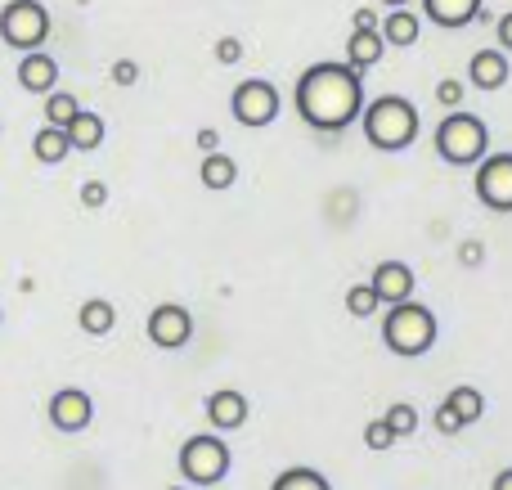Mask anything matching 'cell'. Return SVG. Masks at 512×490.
Segmentation results:
<instances>
[{"label":"cell","mask_w":512,"mask_h":490,"mask_svg":"<svg viewBox=\"0 0 512 490\" xmlns=\"http://www.w3.org/2000/svg\"><path fill=\"white\" fill-rule=\"evenodd\" d=\"M117 324V306L104 302V297H90L86 306H81V329L90 333V338H104V333H113Z\"/></svg>","instance_id":"23"},{"label":"cell","mask_w":512,"mask_h":490,"mask_svg":"<svg viewBox=\"0 0 512 490\" xmlns=\"http://www.w3.org/2000/svg\"><path fill=\"white\" fill-rule=\"evenodd\" d=\"M68 131L63 126H50L45 122L41 131H36V140H32V153H36V162H45V167H54V162H63L68 158Z\"/></svg>","instance_id":"20"},{"label":"cell","mask_w":512,"mask_h":490,"mask_svg":"<svg viewBox=\"0 0 512 490\" xmlns=\"http://www.w3.org/2000/svg\"><path fill=\"white\" fill-rule=\"evenodd\" d=\"M481 5H486V0H423V14L432 18L436 27L459 32V27H468L472 18L481 14Z\"/></svg>","instance_id":"16"},{"label":"cell","mask_w":512,"mask_h":490,"mask_svg":"<svg viewBox=\"0 0 512 490\" xmlns=\"http://www.w3.org/2000/svg\"><path fill=\"white\" fill-rule=\"evenodd\" d=\"M463 81H454V77H445V81H436V104L441 108H463Z\"/></svg>","instance_id":"28"},{"label":"cell","mask_w":512,"mask_h":490,"mask_svg":"<svg viewBox=\"0 0 512 490\" xmlns=\"http://www.w3.org/2000/svg\"><path fill=\"white\" fill-rule=\"evenodd\" d=\"M360 126H364V140L378 153H400L418 140L423 122H418V108L405 95H378V99H364Z\"/></svg>","instance_id":"2"},{"label":"cell","mask_w":512,"mask_h":490,"mask_svg":"<svg viewBox=\"0 0 512 490\" xmlns=\"http://www.w3.org/2000/svg\"><path fill=\"white\" fill-rule=\"evenodd\" d=\"M279 90H274V81H265V77H248V81H239L234 86V95H230V113H234V122L239 126H270L274 117H279Z\"/></svg>","instance_id":"7"},{"label":"cell","mask_w":512,"mask_h":490,"mask_svg":"<svg viewBox=\"0 0 512 490\" xmlns=\"http://www.w3.org/2000/svg\"><path fill=\"white\" fill-rule=\"evenodd\" d=\"M378 23H382V14H378L373 5H360V9L351 14V27H360V32H364V27H378Z\"/></svg>","instance_id":"34"},{"label":"cell","mask_w":512,"mask_h":490,"mask_svg":"<svg viewBox=\"0 0 512 490\" xmlns=\"http://www.w3.org/2000/svg\"><path fill=\"white\" fill-rule=\"evenodd\" d=\"M81 203H86L90 212H95V207H104L108 203V185H104V180H86V185H81Z\"/></svg>","instance_id":"30"},{"label":"cell","mask_w":512,"mask_h":490,"mask_svg":"<svg viewBox=\"0 0 512 490\" xmlns=\"http://www.w3.org/2000/svg\"><path fill=\"white\" fill-rule=\"evenodd\" d=\"M194 140H198V149H203V153H216V149H221V131H216V126H203Z\"/></svg>","instance_id":"36"},{"label":"cell","mask_w":512,"mask_h":490,"mask_svg":"<svg viewBox=\"0 0 512 490\" xmlns=\"http://www.w3.org/2000/svg\"><path fill=\"white\" fill-rule=\"evenodd\" d=\"M216 59H221V63H239L243 59V41H239V36H221V41H216Z\"/></svg>","instance_id":"32"},{"label":"cell","mask_w":512,"mask_h":490,"mask_svg":"<svg viewBox=\"0 0 512 490\" xmlns=\"http://www.w3.org/2000/svg\"><path fill=\"white\" fill-rule=\"evenodd\" d=\"M387 54V41H382L378 27H351V36H346V63H355V68H373V63Z\"/></svg>","instance_id":"17"},{"label":"cell","mask_w":512,"mask_h":490,"mask_svg":"<svg viewBox=\"0 0 512 490\" xmlns=\"http://www.w3.org/2000/svg\"><path fill=\"white\" fill-rule=\"evenodd\" d=\"M490 490H512V468H499L495 482H490Z\"/></svg>","instance_id":"37"},{"label":"cell","mask_w":512,"mask_h":490,"mask_svg":"<svg viewBox=\"0 0 512 490\" xmlns=\"http://www.w3.org/2000/svg\"><path fill=\"white\" fill-rule=\"evenodd\" d=\"M481 261H486V243H477V239L459 243V266H463V270H477Z\"/></svg>","instance_id":"29"},{"label":"cell","mask_w":512,"mask_h":490,"mask_svg":"<svg viewBox=\"0 0 512 490\" xmlns=\"http://www.w3.org/2000/svg\"><path fill=\"white\" fill-rule=\"evenodd\" d=\"M198 180H203L207 189H216V194H221V189H230L234 180H239V162L230 158V153H203V167H198Z\"/></svg>","instance_id":"19"},{"label":"cell","mask_w":512,"mask_h":490,"mask_svg":"<svg viewBox=\"0 0 512 490\" xmlns=\"http://www.w3.org/2000/svg\"><path fill=\"white\" fill-rule=\"evenodd\" d=\"M508 77H512V63L504 50H477L468 59V81L477 90H499L508 86Z\"/></svg>","instance_id":"13"},{"label":"cell","mask_w":512,"mask_h":490,"mask_svg":"<svg viewBox=\"0 0 512 490\" xmlns=\"http://www.w3.org/2000/svg\"><path fill=\"white\" fill-rule=\"evenodd\" d=\"M364 446H369V450H391V446H396V432H391V423L387 419H373L369 428H364Z\"/></svg>","instance_id":"27"},{"label":"cell","mask_w":512,"mask_h":490,"mask_svg":"<svg viewBox=\"0 0 512 490\" xmlns=\"http://www.w3.org/2000/svg\"><path fill=\"white\" fill-rule=\"evenodd\" d=\"M113 81H117V86H135V81H140V63L117 59L113 63Z\"/></svg>","instance_id":"33"},{"label":"cell","mask_w":512,"mask_h":490,"mask_svg":"<svg viewBox=\"0 0 512 490\" xmlns=\"http://www.w3.org/2000/svg\"><path fill=\"white\" fill-rule=\"evenodd\" d=\"M77 113H81V104L72 90H50V95H45V122L50 126H68Z\"/></svg>","instance_id":"24"},{"label":"cell","mask_w":512,"mask_h":490,"mask_svg":"<svg viewBox=\"0 0 512 490\" xmlns=\"http://www.w3.org/2000/svg\"><path fill=\"white\" fill-rule=\"evenodd\" d=\"M373 293L382 297V306H396V302H405V297H414V270L405 266V261H378L373 266Z\"/></svg>","instance_id":"11"},{"label":"cell","mask_w":512,"mask_h":490,"mask_svg":"<svg viewBox=\"0 0 512 490\" xmlns=\"http://www.w3.org/2000/svg\"><path fill=\"white\" fill-rule=\"evenodd\" d=\"M0 320H5V315H0Z\"/></svg>","instance_id":"41"},{"label":"cell","mask_w":512,"mask_h":490,"mask_svg":"<svg viewBox=\"0 0 512 490\" xmlns=\"http://www.w3.org/2000/svg\"><path fill=\"white\" fill-rule=\"evenodd\" d=\"M378 306H382V297L373 293V284H355L351 293H346V311H351L355 320H373Z\"/></svg>","instance_id":"25"},{"label":"cell","mask_w":512,"mask_h":490,"mask_svg":"<svg viewBox=\"0 0 512 490\" xmlns=\"http://www.w3.org/2000/svg\"><path fill=\"white\" fill-rule=\"evenodd\" d=\"M90 419H95V401H90L81 387H63V392L50 396V423L59 432H86Z\"/></svg>","instance_id":"10"},{"label":"cell","mask_w":512,"mask_h":490,"mask_svg":"<svg viewBox=\"0 0 512 490\" xmlns=\"http://www.w3.org/2000/svg\"><path fill=\"white\" fill-rule=\"evenodd\" d=\"M297 104L301 122L310 131H346L351 122H360V108H364V81H360V68L355 63H310L306 72L297 77Z\"/></svg>","instance_id":"1"},{"label":"cell","mask_w":512,"mask_h":490,"mask_svg":"<svg viewBox=\"0 0 512 490\" xmlns=\"http://www.w3.org/2000/svg\"><path fill=\"white\" fill-rule=\"evenodd\" d=\"M45 36H50V14H45L41 0H9L0 9V41L9 50H41Z\"/></svg>","instance_id":"6"},{"label":"cell","mask_w":512,"mask_h":490,"mask_svg":"<svg viewBox=\"0 0 512 490\" xmlns=\"http://www.w3.org/2000/svg\"><path fill=\"white\" fill-rule=\"evenodd\" d=\"M180 477H185L189 486H216L230 477V446H225L216 432H198V437H189L185 446H180Z\"/></svg>","instance_id":"5"},{"label":"cell","mask_w":512,"mask_h":490,"mask_svg":"<svg viewBox=\"0 0 512 490\" xmlns=\"http://www.w3.org/2000/svg\"><path fill=\"white\" fill-rule=\"evenodd\" d=\"M270 490H333V482H328L319 468L297 464V468H283V473L270 482Z\"/></svg>","instance_id":"22"},{"label":"cell","mask_w":512,"mask_h":490,"mask_svg":"<svg viewBox=\"0 0 512 490\" xmlns=\"http://www.w3.org/2000/svg\"><path fill=\"white\" fill-rule=\"evenodd\" d=\"M436 338H441V320H436L427 306H418L414 297L396 302L387 311V320H382V342H387V351L400 360L427 356V351L436 347Z\"/></svg>","instance_id":"3"},{"label":"cell","mask_w":512,"mask_h":490,"mask_svg":"<svg viewBox=\"0 0 512 490\" xmlns=\"http://www.w3.org/2000/svg\"><path fill=\"white\" fill-rule=\"evenodd\" d=\"M436 432H441V437H459V432H463L459 414H454L445 401H441V410H436Z\"/></svg>","instance_id":"31"},{"label":"cell","mask_w":512,"mask_h":490,"mask_svg":"<svg viewBox=\"0 0 512 490\" xmlns=\"http://www.w3.org/2000/svg\"><path fill=\"white\" fill-rule=\"evenodd\" d=\"M477 198L490 212H512V153H486L477 162Z\"/></svg>","instance_id":"8"},{"label":"cell","mask_w":512,"mask_h":490,"mask_svg":"<svg viewBox=\"0 0 512 490\" xmlns=\"http://www.w3.org/2000/svg\"><path fill=\"white\" fill-rule=\"evenodd\" d=\"M0 131H5V126H0Z\"/></svg>","instance_id":"40"},{"label":"cell","mask_w":512,"mask_h":490,"mask_svg":"<svg viewBox=\"0 0 512 490\" xmlns=\"http://www.w3.org/2000/svg\"><path fill=\"white\" fill-rule=\"evenodd\" d=\"M167 490H189V486H167Z\"/></svg>","instance_id":"39"},{"label":"cell","mask_w":512,"mask_h":490,"mask_svg":"<svg viewBox=\"0 0 512 490\" xmlns=\"http://www.w3.org/2000/svg\"><path fill=\"white\" fill-rule=\"evenodd\" d=\"M63 131H68V144H72L77 153H95L99 144H104V117H99V113H86V108H81V113L72 117Z\"/></svg>","instance_id":"18"},{"label":"cell","mask_w":512,"mask_h":490,"mask_svg":"<svg viewBox=\"0 0 512 490\" xmlns=\"http://www.w3.org/2000/svg\"><path fill=\"white\" fill-rule=\"evenodd\" d=\"M207 419H212L216 432H239L248 423V396L234 392V387H221V392L207 396Z\"/></svg>","instance_id":"12"},{"label":"cell","mask_w":512,"mask_h":490,"mask_svg":"<svg viewBox=\"0 0 512 490\" xmlns=\"http://www.w3.org/2000/svg\"><path fill=\"white\" fill-rule=\"evenodd\" d=\"M378 32H382V41H387V45H400V50H409V45H418L423 18H418L409 5L387 9V14H382V23H378Z\"/></svg>","instance_id":"15"},{"label":"cell","mask_w":512,"mask_h":490,"mask_svg":"<svg viewBox=\"0 0 512 490\" xmlns=\"http://www.w3.org/2000/svg\"><path fill=\"white\" fill-rule=\"evenodd\" d=\"M436 153H441L450 167H477L490 153V126L481 117L463 113V108H450L445 122L436 126Z\"/></svg>","instance_id":"4"},{"label":"cell","mask_w":512,"mask_h":490,"mask_svg":"<svg viewBox=\"0 0 512 490\" xmlns=\"http://www.w3.org/2000/svg\"><path fill=\"white\" fill-rule=\"evenodd\" d=\"M54 81H59V63H54L50 54L27 50L23 59H18V86L23 90H32V95H50Z\"/></svg>","instance_id":"14"},{"label":"cell","mask_w":512,"mask_h":490,"mask_svg":"<svg viewBox=\"0 0 512 490\" xmlns=\"http://www.w3.org/2000/svg\"><path fill=\"white\" fill-rule=\"evenodd\" d=\"M495 32H499V50H504V54H512V9H508V14H499Z\"/></svg>","instance_id":"35"},{"label":"cell","mask_w":512,"mask_h":490,"mask_svg":"<svg viewBox=\"0 0 512 490\" xmlns=\"http://www.w3.org/2000/svg\"><path fill=\"white\" fill-rule=\"evenodd\" d=\"M445 405H450L454 414H459V423L463 428H472V423H481V414H486V396L477 392V387H454L450 396H445Z\"/></svg>","instance_id":"21"},{"label":"cell","mask_w":512,"mask_h":490,"mask_svg":"<svg viewBox=\"0 0 512 490\" xmlns=\"http://www.w3.org/2000/svg\"><path fill=\"white\" fill-rule=\"evenodd\" d=\"M382 419L391 423V432H396V441H400V437H414V428H418V410H414V405H409V401H396L387 414H382Z\"/></svg>","instance_id":"26"},{"label":"cell","mask_w":512,"mask_h":490,"mask_svg":"<svg viewBox=\"0 0 512 490\" xmlns=\"http://www.w3.org/2000/svg\"><path fill=\"white\" fill-rule=\"evenodd\" d=\"M189 338H194V315H189L185 306H176V302L153 306V315H149V342L153 347L180 351Z\"/></svg>","instance_id":"9"},{"label":"cell","mask_w":512,"mask_h":490,"mask_svg":"<svg viewBox=\"0 0 512 490\" xmlns=\"http://www.w3.org/2000/svg\"><path fill=\"white\" fill-rule=\"evenodd\" d=\"M378 5H387V9H400V5H409V0H378Z\"/></svg>","instance_id":"38"}]
</instances>
